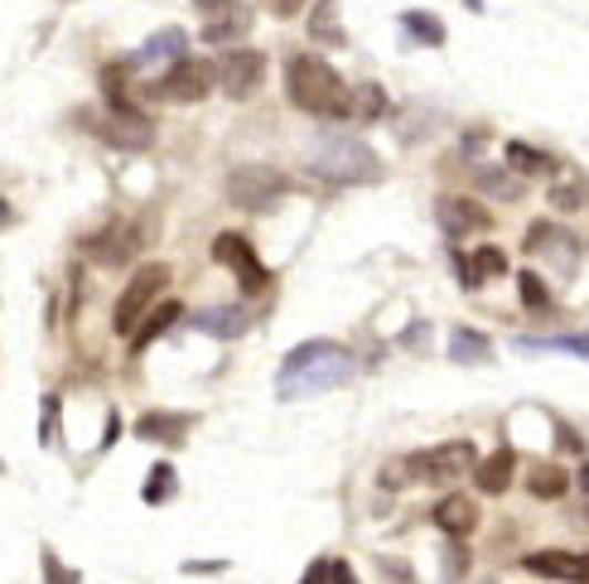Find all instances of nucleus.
<instances>
[{"mask_svg":"<svg viewBox=\"0 0 589 584\" xmlns=\"http://www.w3.org/2000/svg\"><path fill=\"white\" fill-rule=\"evenodd\" d=\"M310 39L314 44H329V49H339L343 44V24H339V0H319L314 6V15H310Z\"/></svg>","mask_w":589,"mask_h":584,"instance_id":"5701e85b","label":"nucleus"},{"mask_svg":"<svg viewBox=\"0 0 589 584\" xmlns=\"http://www.w3.org/2000/svg\"><path fill=\"white\" fill-rule=\"evenodd\" d=\"M513 473H517V455L507 445L474 463V483H478V493H488V498L507 493V488H513Z\"/></svg>","mask_w":589,"mask_h":584,"instance_id":"6ab92c4d","label":"nucleus"},{"mask_svg":"<svg viewBox=\"0 0 589 584\" xmlns=\"http://www.w3.org/2000/svg\"><path fill=\"white\" fill-rule=\"evenodd\" d=\"M503 155H507V169H517V175H556V159L546 150H531L527 140H513Z\"/></svg>","mask_w":589,"mask_h":584,"instance_id":"a878e982","label":"nucleus"},{"mask_svg":"<svg viewBox=\"0 0 589 584\" xmlns=\"http://www.w3.org/2000/svg\"><path fill=\"white\" fill-rule=\"evenodd\" d=\"M184 44H189V39H184L179 24H169V30H155V34L136 49L131 69H169L174 59H184Z\"/></svg>","mask_w":589,"mask_h":584,"instance_id":"a211bd4d","label":"nucleus"},{"mask_svg":"<svg viewBox=\"0 0 589 584\" xmlns=\"http://www.w3.org/2000/svg\"><path fill=\"white\" fill-rule=\"evenodd\" d=\"M521 348H560V353H585L589 357V338H546V343H521Z\"/></svg>","mask_w":589,"mask_h":584,"instance_id":"f704fd0d","label":"nucleus"},{"mask_svg":"<svg viewBox=\"0 0 589 584\" xmlns=\"http://www.w3.org/2000/svg\"><path fill=\"white\" fill-rule=\"evenodd\" d=\"M116 435H122V420H116V410H112V416H106V440H102V449H112Z\"/></svg>","mask_w":589,"mask_h":584,"instance_id":"a19ab883","label":"nucleus"},{"mask_svg":"<svg viewBox=\"0 0 589 584\" xmlns=\"http://www.w3.org/2000/svg\"><path fill=\"white\" fill-rule=\"evenodd\" d=\"M527 488H531V498L556 502V498L570 493V473L556 469V463H537V469H531V478H527Z\"/></svg>","mask_w":589,"mask_h":584,"instance_id":"b1692460","label":"nucleus"},{"mask_svg":"<svg viewBox=\"0 0 589 584\" xmlns=\"http://www.w3.org/2000/svg\"><path fill=\"white\" fill-rule=\"evenodd\" d=\"M474 445L468 440H450V445H435V449H421V455H411L406 459V473H411V483H459V478L474 473Z\"/></svg>","mask_w":589,"mask_h":584,"instance_id":"423d86ee","label":"nucleus"},{"mask_svg":"<svg viewBox=\"0 0 589 584\" xmlns=\"http://www.w3.org/2000/svg\"><path fill=\"white\" fill-rule=\"evenodd\" d=\"M223 194H227V204L242 208V212H266L276 198L290 194V179L271 165H237L232 175H227Z\"/></svg>","mask_w":589,"mask_h":584,"instance_id":"39448f33","label":"nucleus"},{"mask_svg":"<svg viewBox=\"0 0 589 584\" xmlns=\"http://www.w3.org/2000/svg\"><path fill=\"white\" fill-rule=\"evenodd\" d=\"M551 208L575 212V208H580V194H575V189H551Z\"/></svg>","mask_w":589,"mask_h":584,"instance_id":"4c0bfd02","label":"nucleus"},{"mask_svg":"<svg viewBox=\"0 0 589 584\" xmlns=\"http://www.w3.org/2000/svg\"><path fill=\"white\" fill-rule=\"evenodd\" d=\"M450 357H454V363H488V357H493V343L484 338V334H474V328H454V334H450Z\"/></svg>","mask_w":589,"mask_h":584,"instance_id":"bb28decb","label":"nucleus"},{"mask_svg":"<svg viewBox=\"0 0 589 584\" xmlns=\"http://www.w3.org/2000/svg\"><path fill=\"white\" fill-rule=\"evenodd\" d=\"M527 575H546V580H589V555L575 551H531L521 555Z\"/></svg>","mask_w":589,"mask_h":584,"instance_id":"4468645a","label":"nucleus"},{"mask_svg":"<svg viewBox=\"0 0 589 584\" xmlns=\"http://www.w3.org/2000/svg\"><path fill=\"white\" fill-rule=\"evenodd\" d=\"M141 228L136 222H126V218H116V222H106L102 232H92L87 237V257L106 265V271H122V265H131V257L141 251Z\"/></svg>","mask_w":589,"mask_h":584,"instance_id":"9d476101","label":"nucleus"},{"mask_svg":"<svg viewBox=\"0 0 589 584\" xmlns=\"http://www.w3.org/2000/svg\"><path fill=\"white\" fill-rule=\"evenodd\" d=\"M454 271H459L464 290H478L484 281H493V275L507 271V257H503L498 247H478L474 257H459V251H454Z\"/></svg>","mask_w":589,"mask_h":584,"instance_id":"aec40b11","label":"nucleus"},{"mask_svg":"<svg viewBox=\"0 0 589 584\" xmlns=\"http://www.w3.org/2000/svg\"><path fill=\"white\" fill-rule=\"evenodd\" d=\"M261 77H266V53L261 49H232L218 69V83H223L227 97H251V92L261 87Z\"/></svg>","mask_w":589,"mask_h":584,"instance_id":"f8f14e48","label":"nucleus"},{"mask_svg":"<svg viewBox=\"0 0 589 584\" xmlns=\"http://www.w3.org/2000/svg\"><path fill=\"white\" fill-rule=\"evenodd\" d=\"M83 126H87V136L116 145V150H145L155 140V126L145 122L136 106H106L97 116H83Z\"/></svg>","mask_w":589,"mask_h":584,"instance_id":"6e6552de","label":"nucleus"},{"mask_svg":"<svg viewBox=\"0 0 589 584\" xmlns=\"http://www.w3.org/2000/svg\"><path fill=\"white\" fill-rule=\"evenodd\" d=\"M580 488H585V493H589V463H585V469H580Z\"/></svg>","mask_w":589,"mask_h":584,"instance_id":"c03bdc74","label":"nucleus"},{"mask_svg":"<svg viewBox=\"0 0 589 584\" xmlns=\"http://www.w3.org/2000/svg\"><path fill=\"white\" fill-rule=\"evenodd\" d=\"M179 319H184V310H179V304H174V300H169V304H159V310H151V314H145L136 328H131V353H145L155 338H165L169 328L179 324Z\"/></svg>","mask_w":589,"mask_h":584,"instance_id":"4be33fe9","label":"nucleus"},{"mask_svg":"<svg viewBox=\"0 0 589 584\" xmlns=\"http://www.w3.org/2000/svg\"><path fill=\"white\" fill-rule=\"evenodd\" d=\"M445 555H450V561H445V575H464V570H468V551L459 546V536H454V546H450Z\"/></svg>","mask_w":589,"mask_h":584,"instance_id":"c9c22d12","label":"nucleus"},{"mask_svg":"<svg viewBox=\"0 0 589 584\" xmlns=\"http://www.w3.org/2000/svg\"><path fill=\"white\" fill-rule=\"evenodd\" d=\"M131 59L126 63H106L102 69V97H106V106H131Z\"/></svg>","mask_w":589,"mask_h":584,"instance_id":"c85d7f7f","label":"nucleus"},{"mask_svg":"<svg viewBox=\"0 0 589 584\" xmlns=\"http://www.w3.org/2000/svg\"><path fill=\"white\" fill-rule=\"evenodd\" d=\"M580 242H575L570 232L551 228V222H537V228H527V251L531 257H551L560 261V271H575V261H580V251H575Z\"/></svg>","mask_w":589,"mask_h":584,"instance_id":"dca6fc26","label":"nucleus"},{"mask_svg":"<svg viewBox=\"0 0 589 584\" xmlns=\"http://www.w3.org/2000/svg\"><path fill=\"white\" fill-rule=\"evenodd\" d=\"M556 435H560V449H575V455H580V449H585V440L570 430V425H556Z\"/></svg>","mask_w":589,"mask_h":584,"instance_id":"ea45409f","label":"nucleus"},{"mask_svg":"<svg viewBox=\"0 0 589 584\" xmlns=\"http://www.w3.org/2000/svg\"><path fill=\"white\" fill-rule=\"evenodd\" d=\"M266 6H271V15H280V20H290V15H300L304 6H310V0H266Z\"/></svg>","mask_w":589,"mask_h":584,"instance_id":"e433bc0d","label":"nucleus"},{"mask_svg":"<svg viewBox=\"0 0 589 584\" xmlns=\"http://www.w3.org/2000/svg\"><path fill=\"white\" fill-rule=\"evenodd\" d=\"M353 372L358 363L348 348H339L329 338H310L286 353L280 377H276V396L280 401H304V396H319V392H339L343 382H353Z\"/></svg>","mask_w":589,"mask_h":584,"instance_id":"f257e3e1","label":"nucleus"},{"mask_svg":"<svg viewBox=\"0 0 589 584\" xmlns=\"http://www.w3.org/2000/svg\"><path fill=\"white\" fill-rule=\"evenodd\" d=\"M464 6H468V10H474V15H478V10H484V0H464Z\"/></svg>","mask_w":589,"mask_h":584,"instance_id":"a18cd8bd","label":"nucleus"},{"mask_svg":"<svg viewBox=\"0 0 589 584\" xmlns=\"http://www.w3.org/2000/svg\"><path fill=\"white\" fill-rule=\"evenodd\" d=\"M517 295H521V304H527L531 314H546L551 310V290H546V281L537 271H521L517 275Z\"/></svg>","mask_w":589,"mask_h":584,"instance_id":"c756f323","label":"nucleus"},{"mask_svg":"<svg viewBox=\"0 0 589 584\" xmlns=\"http://www.w3.org/2000/svg\"><path fill=\"white\" fill-rule=\"evenodd\" d=\"M39 401H44V406H39V445H53V440H59V396H39Z\"/></svg>","mask_w":589,"mask_h":584,"instance_id":"2f4dec72","label":"nucleus"},{"mask_svg":"<svg viewBox=\"0 0 589 584\" xmlns=\"http://www.w3.org/2000/svg\"><path fill=\"white\" fill-rule=\"evenodd\" d=\"M435 218L440 228H445L450 237H468V232H484L488 228V208H478L474 198H440L435 204Z\"/></svg>","mask_w":589,"mask_h":584,"instance_id":"2eb2a0df","label":"nucleus"},{"mask_svg":"<svg viewBox=\"0 0 589 584\" xmlns=\"http://www.w3.org/2000/svg\"><path fill=\"white\" fill-rule=\"evenodd\" d=\"M286 92H290V102L310 116H329V122L353 116V92H348L343 77L333 73L324 59H314V53H294L286 63Z\"/></svg>","mask_w":589,"mask_h":584,"instance_id":"f03ea898","label":"nucleus"},{"mask_svg":"<svg viewBox=\"0 0 589 584\" xmlns=\"http://www.w3.org/2000/svg\"><path fill=\"white\" fill-rule=\"evenodd\" d=\"M213 83H218V69H213L208 59H194V53H184V59H174L169 69L159 73L155 97L189 106V102H204L208 92H213Z\"/></svg>","mask_w":589,"mask_h":584,"instance_id":"0eeeda50","label":"nucleus"},{"mask_svg":"<svg viewBox=\"0 0 589 584\" xmlns=\"http://www.w3.org/2000/svg\"><path fill=\"white\" fill-rule=\"evenodd\" d=\"M304 580H310V584L314 580H343L348 584V580H353V570H348L343 561H314L310 570H304Z\"/></svg>","mask_w":589,"mask_h":584,"instance_id":"72a5a7b5","label":"nucleus"},{"mask_svg":"<svg viewBox=\"0 0 589 584\" xmlns=\"http://www.w3.org/2000/svg\"><path fill=\"white\" fill-rule=\"evenodd\" d=\"M310 169L329 184H372L382 179V159L358 136H319L310 145Z\"/></svg>","mask_w":589,"mask_h":584,"instance_id":"7ed1b4c3","label":"nucleus"},{"mask_svg":"<svg viewBox=\"0 0 589 584\" xmlns=\"http://www.w3.org/2000/svg\"><path fill=\"white\" fill-rule=\"evenodd\" d=\"M382 112H386V97H382V87H378V83L358 87V97H353V116H363V122H372V116H382Z\"/></svg>","mask_w":589,"mask_h":584,"instance_id":"473e14b6","label":"nucleus"},{"mask_svg":"<svg viewBox=\"0 0 589 584\" xmlns=\"http://www.w3.org/2000/svg\"><path fill=\"white\" fill-rule=\"evenodd\" d=\"M189 324L198 328V334H208V338L232 343V338H242L247 328H251V319H247L242 304H208V310H198Z\"/></svg>","mask_w":589,"mask_h":584,"instance_id":"ddd939ff","label":"nucleus"},{"mask_svg":"<svg viewBox=\"0 0 589 584\" xmlns=\"http://www.w3.org/2000/svg\"><path fill=\"white\" fill-rule=\"evenodd\" d=\"M184 570H189V575H218V570H227V565H223V561H213V565H198V561H189Z\"/></svg>","mask_w":589,"mask_h":584,"instance_id":"79ce46f5","label":"nucleus"},{"mask_svg":"<svg viewBox=\"0 0 589 584\" xmlns=\"http://www.w3.org/2000/svg\"><path fill=\"white\" fill-rule=\"evenodd\" d=\"M198 15H204V44H237L257 20L247 0H198Z\"/></svg>","mask_w":589,"mask_h":584,"instance_id":"9b49d317","label":"nucleus"},{"mask_svg":"<svg viewBox=\"0 0 589 584\" xmlns=\"http://www.w3.org/2000/svg\"><path fill=\"white\" fill-rule=\"evenodd\" d=\"M213 261L227 265L247 295H261V290L271 285V271L261 265V257L251 251V242H247L242 232H218V237H213Z\"/></svg>","mask_w":589,"mask_h":584,"instance_id":"1a4fd4ad","label":"nucleus"},{"mask_svg":"<svg viewBox=\"0 0 589 584\" xmlns=\"http://www.w3.org/2000/svg\"><path fill=\"white\" fill-rule=\"evenodd\" d=\"M435 526L445 531V536H468V531L478 526V508H474V498H464V493H450V498H440L435 502Z\"/></svg>","mask_w":589,"mask_h":584,"instance_id":"412c9836","label":"nucleus"},{"mask_svg":"<svg viewBox=\"0 0 589 584\" xmlns=\"http://www.w3.org/2000/svg\"><path fill=\"white\" fill-rule=\"evenodd\" d=\"M44 580H78L73 570H63L59 561H53V551H44Z\"/></svg>","mask_w":589,"mask_h":584,"instance_id":"58836bf2","label":"nucleus"},{"mask_svg":"<svg viewBox=\"0 0 589 584\" xmlns=\"http://www.w3.org/2000/svg\"><path fill=\"white\" fill-rule=\"evenodd\" d=\"M10 222H16V208H10V204H6V198H0V232H6V228H10Z\"/></svg>","mask_w":589,"mask_h":584,"instance_id":"37998d69","label":"nucleus"},{"mask_svg":"<svg viewBox=\"0 0 589 584\" xmlns=\"http://www.w3.org/2000/svg\"><path fill=\"white\" fill-rule=\"evenodd\" d=\"M401 30L411 39H421V44H431V49L445 44V24H440L431 10H406V15H401Z\"/></svg>","mask_w":589,"mask_h":584,"instance_id":"cd10ccee","label":"nucleus"},{"mask_svg":"<svg viewBox=\"0 0 589 584\" xmlns=\"http://www.w3.org/2000/svg\"><path fill=\"white\" fill-rule=\"evenodd\" d=\"M585 517H589V508H585Z\"/></svg>","mask_w":589,"mask_h":584,"instance_id":"49530a36","label":"nucleus"},{"mask_svg":"<svg viewBox=\"0 0 589 584\" xmlns=\"http://www.w3.org/2000/svg\"><path fill=\"white\" fill-rule=\"evenodd\" d=\"M169 285V261H145L131 271V285L122 290V300H116V310H112V328L122 338H131V328L141 324L145 314H151V304L159 300V290Z\"/></svg>","mask_w":589,"mask_h":584,"instance_id":"20e7f679","label":"nucleus"},{"mask_svg":"<svg viewBox=\"0 0 589 584\" xmlns=\"http://www.w3.org/2000/svg\"><path fill=\"white\" fill-rule=\"evenodd\" d=\"M189 430H194V416H184V410H145L136 420V440H151V445H179Z\"/></svg>","mask_w":589,"mask_h":584,"instance_id":"f3484780","label":"nucleus"},{"mask_svg":"<svg viewBox=\"0 0 589 584\" xmlns=\"http://www.w3.org/2000/svg\"><path fill=\"white\" fill-rule=\"evenodd\" d=\"M174 478H179V473H174V463H155V469H151V483H145V493H141V498L151 502V508L169 502V498H174V488H179Z\"/></svg>","mask_w":589,"mask_h":584,"instance_id":"7c9ffc66","label":"nucleus"},{"mask_svg":"<svg viewBox=\"0 0 589 584\" xmlns=\"http://www.w3.org/2000/svg\"><path fill=\"white\" fill-rule=\"evenodd\" d=\"M474 184L484 189L488 198H503V204H513V198H521V179H517V169H474Z\"/></svg>","mask_w":589,"mask_h":584,"instance_id":"393cba45","label":"nucleus"}]
</instances>
